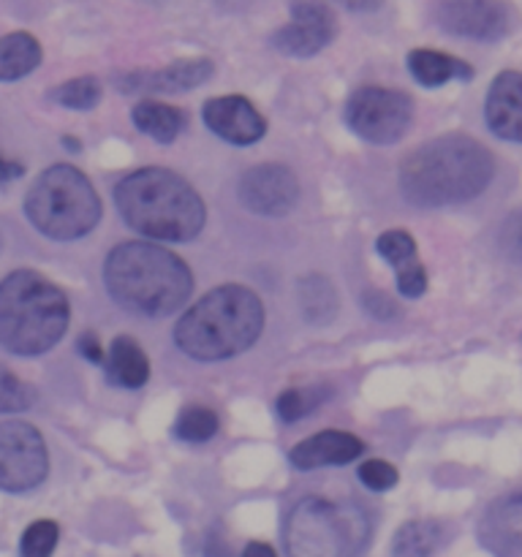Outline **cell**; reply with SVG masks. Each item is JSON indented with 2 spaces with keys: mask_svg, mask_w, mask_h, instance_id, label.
<instances>
[{
  "mask_svg": "<svg viewBox=\"0 0 522 557\" xmlns=\"http://www.w3.org/2000/svg\"><path fill=\"white\" fill-rule=\"evenodd\" d=\"M495 161L465 134L424 141L400 166V190L417 207H449L476 199L493 183Z\"/></svg>",
  "mask_w": 522,
  "mask_h": 557,
  "instance_id": "6da1fadb",
  "label": "cell"
},
{
  "mask_svg": "<svg viewBox=\"0 0 522 557\" xmlns=\"http://www.w3.org/2000/svg\"><path fill=\"white\" fill-rule=\"evenodd\" d=\"M103 283L123 310L163 319L188 302L194 275L172 250L152 243H123L107 256Z\"/></svg>",
  "mask_w": 522,
  "mask_h": 557,
  "instance_id": "7a4b0ae2",
  "label": "cell"
},
{
  "mask_svg": "<svg viewBox=\"0 0 522 557\" xmlns=\"http://www.w3.org/2000/svg\"><path fill=\"white\" fill-rule=\"evenodd\" d=\"M123 221L141 237L188 243L199 237L207 223V207L201 196L169 169H136L114 188Z\"/></svg>",
  "mask_w": 522,
  "mask_h": 557,
  "instance_id": "3957f363",
  "label": "cell"
},
{
  "mask_svg": "<svg viewBox=\"0 0 522 557\" xmlns=\"http://www.w3.org/2000/svg\"><path fill=\"white\" fill-rule=\"evenodd\" d=\"M264 330V305L245 286H217L190 305L174 343L196 362H221L248 351Z\"/></svg>",
  "mask_w": 522,
  "mask_h": 557,
  "instance_id": "277c9868",
  "label": "cell"
},
{
  "mask_svg": "<svg viewBox=\"0 0 522 557\" xmlns=\"http://www.w3.org/2000/svg\"><path fill=\"white\" fill-rule=\"evenodd\" d=\"M65 294L30 270L0 281V346L16 357H38L60 343L69 330Z\"/></svg>",
  "mask_w": 522,
  "mask_h": 557,
  "instance_id": "5b68a950",
  "label": "cell"
},
{
  "mask_svg": "<svg viewBox=\"0 0 522 557\" xmlns=\"http://www.w3.org/2000/svg\"><path fill=\"white\" fill-rule=\"evenodd\" d=\"M370 531L373 522L362 506L313 495L291 509L283 542L288 557H359Z\"/></svg>",
  "mask_w": 522,
  "mask_h": 557,
  "instance_id": "8992f818",
  "label": "cell"
},
{
  "mask_svg": "<svg viewBox=\"0 0 522 557\" xmlns=\"http://www.w3.org/2000/svg\"><path fill=\"white\" fill-rule=\"evenodd\" d=\"M27 221L49 239H79L101 221V199L90 180L74 166H49L38 174L25 199Z\"/></svg>",
  "mask_w": 522,
  "mask_h": 557,
  "instance_id": "52a82bcc",
  "label": "cell"
},
{
  "mask_svg": "<svg viewBox=\"0 0 522 557\" xmlns=\"http://www.w3.org/2000/svg\"><path fill=\"white\" fill-rule=\"evenodd\" d=\"M413 120V101L402 90L364 85L351 92L346 103L348 128L373 145H391L408 131Z\"/></svg>",
  "mask_w": 522,
  "mask_h": 557,
  "instance_id": "ba28073f",
  "label": "cell"
},
{
  "mask_svg": "<svg viewBox=\"0 0 522 557\" xmlns=\"http://www.w3.org/2000/svg\"><path fill=\"white\" fill-rule=\"evenodd\" d=\"M49 473V455L41 433L33 424H0V490L27 493Z\"/></svg>",
  "mask_w": 522,
  "mask_h": 557,
  "instance_id": "9c48e42d",
  "label": "cell"
},
{
  "mask_svg": "<svg viewBox=\"0 0 522 557\" xmlns=\"http://www.w3.org/2000/svg\"><path fill=\"white\" fill-rule=\"evenodd\" d=\"M438 25L471 41H498L511 30V11L500 0H440Z\"/></svg>",
  "mask_w": 522,
  "mask_h": 557,
  "instance_id": "30bf717a",
  "label": "cell"
},
{
  "mask_svg": "<svg viewBox=\"0 0 522 557\" xmlns=\"http://www.w3.org/2000/svg\"><path fill=\"white\" fill-rule=\"evenodd\" d=\"M299 199V183L294 172L281 163H261L239 180V201L253 215L281 218L294 210Z\"/></svg>",
  "mask_w": 522,
  "mask_h": 557,
  "instance_id": "8fae6325",
  "label": "cell"
},
{
  "mask_svg": "<svg viewBox=\"0 0 522 557\" xmlns=\"http://www.w3.org/2000/svg\"><path fill=\"white\" fill-rule=\"evenodd\" d=\"M335 38V16L324 0H294L291 22L272 36L275 49L291 58H310Z\"/></svg>",
  "mask_w": 522,
  "mask_h": 557,
  "instance_id": "7c38bea8",
  "label": "cell"
},
{
  "mask_svg": "<svg viewBox=\"0 0 522 557\" xmlns=\"http://www.w3.org/2000/svg\"><path fill=\"white\" fill-rule=\"evenodd\" d=\"M204 125L228 145H256L266 134V123L259 109L243 96L210 98L204 103Z\"/></svg>",
  "mask_w": 522,
  "mask_h": 557,
  "instance_id": "4fadbf2b",
  "label": "cell"
},
{
  "mask_svg": "<svg viewBox=\"0 0 522 557\" xmlns=\"http://www.w3.org/2000/svg\"><path fill=\"white\" fill-rule=\"evenodd\" d=\"M484 120L498 139L522 145V71H504L489 85Z\"/></svg>",
  "mask_w": 522,
  "mask_h": 557,
  "instance_id": "5bb4252c",
  "label": "cell"
},
{
  "mask_svg": "<svg viewBox=\"0 0 522 557\" xmlns=\"http://www.w3.org/2000/svg\"><path fill=\"white\" fill-rule=\"evenodd\" d=\"M212 76V63L207 58L177 60L161 71H130L120 76L123 92H183L204 85Z\"/></svg>",
  "mask_w": 522,
  "mask_h": 557,
  "instance_id": "9a60e30c",
  "label": "cell"
},
{
  "mask_svg": "<svg viewBox=\"0 0 522 557\" xmlns=\"http://www.w3.org/2000/svg\"><path fill=\"white\" fill-rule=\"evenodd\" d=\"M375 250L381 253V259L397 272V288L406 299H419L427 292V272H424L422 261H419L417 243L408 232L402 228H391L384 232L375 243Z\"/></svg>",
  "mask_w": 522,
  "mask_h": 557,
  "instance_id": "2e32d148",
  "label": "cell"
},
{
  "mask_svg": "<svg viewBox=\"0 0 522 557\" xmlns=\"http://www.w3.org/2000/svg\"><path fill=\"white\" fill-rule=\"evenodd\" d=\"M364 455V444L343 430H324V433L304 438L302 444L288 451V460L299 471H315L326 466H346Z\"/></svg>",
  "mask_w": 522,
  "mask_h": 557,
  "instance_id": "e0dca14e",
  "label": "cell"
},
{
  "mask_svg": "<svg viewBox=\"0 0 522 557\" xmlns=\"http://www.w3.org/2000/svg\"><path fill=\"white\" fill-rule=\"evenodd\" d=\"M482 542L498 557H522V495H509L489 509Z\"/></svg>",
  "mask_w": 522,
  "mask_h": 557,
  "instance_id": "ac0fdd59",
  "label": "cell"
},
{
  "mask_svg": "<svg viewBox=\"0 0 522 557\" xmlns=\"http://www.w3.org/2000/svg\"><path fill=\"white\" fill-rule=\"evenodd\" d=\"M408 71L424 87H440L451 79L468 82L473 76V69L465 60L451 58L438 49H413L408 54Z\"/></svg>",
  "mask_w": 522,
  "mask_h": 557,
  "instance_id": "d6986e66",
  "label": "cell"
},
{
  "mask_svg": "<svg viewBox=\"0 0 522 557\" xmlns=\"http://www.w3.org/2000/svg\"><path fill=\"white\" fill-rule=\"evenodd\" d=\"M107 375L114 386H123V389H139L150 379V362H147L145 351L139 348V343L134 337L123 335L112 343L109 348L107 362Z\"/></svg>",
  "mask_w": 522,
  "mask_h": 557,
  "instance_id": "ffe728a7",
  "label": "cell"
},
{
  "mask_svg": "<svg viewBox=\"0 0 522 557\" xmlns=\"http://www.w3.org/2000/svg\"><path fill=\"white\" fill-rule=\"evenodd\" d=\"M41 63V44L30 33H9L0 38V82L27 76Z\"/></svg>",
  "mask_w": 522,
  "mask_h": 557,
  "instance_id": "44dd1931",
  "label": "cell"
},
{
  "mask_svg": "<svg viewBox=\"0 0 522 557\" xmlns=\"http://www.w3.org/2000/svg\"><path fill=\"white\" fill-rule=\"evenodd\" d=\"M130 120H134V125L141 134L161 141V145H169V141L177 139L179 131H183L185 125V114L179 112V109L158 101L136 103V107L130 109Z\"/></svg>",
  "mask_w": 522,
  "mask_h": 557,
  "instance_id": "7402d4cb",
  "label": "cell"
},
{
  "mask_svg": "<svg viewBox=\"0 0 522 557\" xmlns=\"http://www.w3.org/2000/svg\"><path fill=\"white\" fill-rule=\"evenodd\" d=\"M302 315L315 326L330 324L337 315V292L324 275H304L297 286Z\"/></svg>",
  "mask_w": 522,
  "mask_h": 557,
  "instance_id": "603a6c76",
  "label": "cell"
},
{
  "mask_svg": "<svg viewBox=\"0 0 522 557\" xmlns=\"http://www.w3.org/2000/svg\"><path fill=\"white\" fill-rule=\"evenodd\" d=\"M444 544V525L435 520H411L395 533V557H433Z\"/></svg>",
  "mask_w": 522,
  "mask_h": 557,
  "instance_id": "cb8c5ba5",
  "label": "cell"
},
{
  "mask_svg": "<svg viewBox=\"0 0 522 557\" xmlns=\"http://www.w3.org/2000/svg\"><path fill=\"white\" fill-rule=\"evenodd\" d=\"M217 433V417L215 411L204 406H188L179 411L177 422H174V435L188 444H204Z\"/></svg>",
  "mask_w": 522,
  "mask_h": 557,
  "instance_id": "d4e9b609",
  "label": "cell"
},
{
  "mask_svg": "<svg viewBox=\"0 0 522 557\" xmlns=\"http://www.w3.org/2000/svg\"><path fill=\"white\" fill-rule=\"evenodd\" d=\"M52 101L69 109H92L101 101V82L96 76H79V79L63 82L58 90L49 92Z\"/></svg>",
  "mask_w": 522,
  "mask_h": 557,
  "instance_id": "484cf974",
  "label": "cell"
},
{
  "mask_svg": "<svg viewBox=\"0 0 522 557\" xmlns=\"http://www.w3.org/2000/svg\"><path fill=\"white\" fill-rule=\"evenodd\" d=\"M326 386H315V389H286L277 397V417L283 422H297V419L313 413L321 403L326 400Z\"/></svg>",
  "mask_w": 522,
  "mask_h": 557,
  "instance_id": "4316f807",
  "label": "cell"
},
{
  "mask_svg": "<svg viewBox=\"0 0 522 557\" xmlns=\"http://www.w3.org/2000/svg\"><path fill=\"white\" fill-rule=\"evenodd\" d=\"M60 528L52 520H38L22 533L20 557H52L58 547Z\"/></svg>",
  "mask_w": 522,
  "mask_h": 557,
  "instance_id": "83f0119b",
  "label": "cell"
},
{
  "mask_svg": "<svg viewBox=\"0 0 522 557\" xmlns=\"http://www.w3.org/2000/svg\"><path fill=\"white\" fill-rule=\"evenodd\" d=\"M33 400H36V395H33L30 386L5 368H0V413L25 411L33 406Z\"/></svg>",
  "mask_w": 522,
  "mask_h": 557,
  "instance_id": "f1b7e54d",
  "label": "cell"
},
{
  "mask_svg": "<svg viewBox=\"0 0 522 557\" xmlns=\"http://www.w3.org/2000/svg\"><path fill=\"white\" fill-rule=\"evenodd\" d=\"M397 479H400L397 468L384 460H368L359 466V482L373 493H386V490L395 487Z\"/></svg>",
  "mask_w": 522,
  "mask_h": 557,
  "instance_id": "f546056e",
  "label": "cell"
},
{
  "mask_svg": "<svg viewBox=\"0 0 522 557\" xmlns=\"http://www.w3.org/2000/svg\"><path fill=\"white\" fill-rule=\"evenodd\" d=\"M498 248L509 261H522V210L511 212L504 221L498 234Z\"/></svg>",
  "mask_w": 522,
  "mask_h": 557,
  "instance_id": "4dcf8cb0",
  "label": "cell"
},
{
  "mask_svg": "<svg viewBox=\"0 0 522 557\" xmlns=\"http://www.w3.org/2000/svg\"><path fill=\"white\" fill-rule=\"evenodd\" d=\"M362 305H364V310H368V313L378 321H389L391 315L397 313V305L391 302L389 294H384V292H368L362 297Z\"/></svg>",
  "mask_w": 522,
  "mask_h": 557,
  "instance_id": "1f68e13d",
  "label": "cell"
},
{
  "mask_svg": "<svg viewBox=\"0 0 522 557\" xmlns=\"http://www.w3.org/2000/svg\"><path fill=\"white\" fill-rule=\"evenodd\" d=\"M76 348H79V354L87 359V362L103 364V351L101 346H98V337L92 335V332H85V335L76 341Z\"/></svg>",
  "mask_w": 522,
  "mask_h": 557,
  "instance_id": "d6a6232c",
  "label": "cell"
},
{
  "mask_svg": "<svg viewBox=\"0 0 522 557\" xmlns=\"http://www.w3.org/2000/svg\"><path fill=\"white\" fill-rule=\"evenodd\" d=\"M22 174L20 163L9 161V158L0 156V183H9V180H16Z\"/></svg>",
  "mask_w": 522,
  "mask_h": 557,
  "instance_id": "836d02e7",
  "label": "cell"
},
{
  "mask_svg": "<svg viewBox=\"0 0 522 557\" xmlns=\"http://www.w3.org/2000/svg\"><path fill=\"white\" fill-rule=\"evenodd\" d=\"M243 557H277L275 549L270 547V544H261V542H250L248 547H245Z\"/></svg>",
  "mask_w": 522,
  "mask_h": 557,
  "instance_id": "e575fe53",
  "label": "cell"
},
{
  "mask_svg": "<svg viewBox=\"0 0 522 557\" xmlns=\"http://www.w3.org/2000/svg\"><path fill=\"white\" fill-rule=\"evenodd\" d=\"M337 3L346 5V9H351V11H373V9H378L381 0H337Z\"/></svg>",
  "mask_w": 522,
  "mask_h": 557,
  "instance_id": "d590c367",
  "label": "cell"
},
{
  "mask_svg": "<svg viewBox=\"0 0 522 557\" xmlns=\"http://www.w3.org/2000/svg\"><path fill=\"white\" fill-rule=\"evenodd\" d=\"M150 3H158V0H150Z\"/></svg>",
  "mask_w": 522,
  "mask_h": 557,
  "instance_id": "8d00e7d4",
  "label": "cell"
}]
</instances>
